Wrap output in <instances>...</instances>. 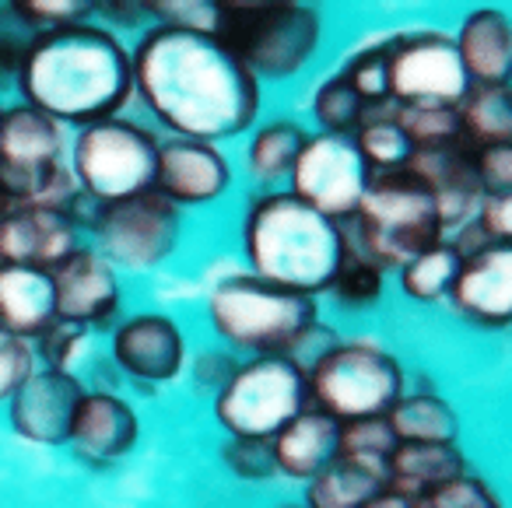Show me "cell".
I'll return each mask as SVG.
<instances>
[{
  "label": "cell",
  "instance_id": "6da1fadb",
  "mask_svg": "<svg viewBox=\"0 0 512 508\" xmlns=\"http://www.w3.org/2000/svg\"><path fill=\"white\" fill-rule=\"evenodd\" d=\"M134 92L172 137L225 141L253 127L260 81L204 32L155 25L130 53Z\"/></svg>",
  "mask_w": 512,
  "mask_h": 508
},
{
  "label": "cell",
  "instance_id": "7a4b0ae2",
  "mask_svg": "<svg viewBox=\"0 0 512 508\" xmlns=\"http://www.w3.org/2000/svg\"><path fill=\"white\" fill-rule=\"evenodd\" d=\"M15 81L22 106L78 130L113 120L134 95L130 50L113 29L92 22L39 32Z\"/></svg>",
  "mask_w": 512,
  "mask_h": 508
},
{
  "label": "cell",
  "instance_id": "3957f363",
  "mask_svg": "<svg viewBox=\"0 0 512 508\" xmlns=\"http://www.w3.org/2000/svg\"><path fill=\"white\" fill-rule=\"evenodd\" d=\"M242 253L249 274L316 298L330 288L348 253V232L341 221L299 204L288 190L264 193L242 221Z\"/></svg>",
  "mask_w": 512,
  "mask_h": 508
},
{
  "label": "cell",
  "instance_id": "277c9868",
  "mask_svg": "<svg viewBox=\"0 0 512 508\" xmlns=\"http://www.w3.org/2000/svg\"><path fill=\"white\" fill-rule=\"evenodd\" d=\"M207 319L228 351L299 358V347L320 330V302L256 274H228L207 295Z\"/></svg>",
  "mask_w": 512,
  "mask_h": 508
},
{
  "label": "cell",
  "instance_id": "5b68a950",
  "mask_svg": "<svg viewBox=\"0 0 512 508\" xmlns=\"http://www.w3.org/2000/svg\"><path fill=\"white\" fill-rule=\"evenodd\" d=\"M211 36L260 78H295L323 43V18L295 0H221Z\"/></svg>",
  "mask_w": 512,
  "mask_h": 508
},
{
  "label": "cell",
  "instance_id": "8992f818",
  "mask_svg": "<svg viewBox=\"0 0 512 508\" xmlns=\"http://www.w3.org/2000/svg\"><path fill=\"white\" fill-rule=\"evenodd\" d=\"M344 225H351L348 246L379 270H400L446 235L432 193L407 169L372 176Z\"/></svg>",
  "mask_w": 512,
  "mask_h": 508
},
{
  "label": "cell",
  "instance_id": "52a82bcc",
  "mask_svg": "<svg viewBox=\"0 0 512 508\" xmlns=\"http://www.w3.org/2000/svg\"><path fill=\"white\" fill-rule=\"evenodd\" d=\"M309 407L337 424L386 417L407 393L404 365L372 340H341L306 365Z\"/></svg>",
  "mask_w": 512,
  "mask_h": 508
},
{
  "label": "cell",
  "instance_id": "ba28073f",
  "mask_svg": "<svg viewBox=\"0 0 512 508\" xmlns=\"http://www.w3.org/2000/svg\"><path fill=\"white\" fill-rule=\"evenodd\" d=\"M306 407V361L292 354H260V358L239 361L232 379L214 393V417L228 438L271 442Z\"/></svg>",
  "mask_w": 512,
  "mask_h": 508
},
{
  "label": "cell",
  "instance_id": "9c48e42d",
  "mask_svg": "<svg viewBox=\"0 0 512 508\" xmlns=\"http://www.w3.org/2000/svg\"><path fill=\"white\" fill-rule=\"evenodd\" d=\"M0 193L11 204L64 207L78 197L64 165V127L32 106L0 109Z\"/></svg>",
  "mask_w": 512,
  "mask_h": 508
},
{
  "label": "cell",
  "instance_id": "30bf717a",
  "mask_svg": "<svg viewBox=\"0 0 512 508\" xmlns=\"http://www.w3.org/2000/svg\"><path fill=\"white\" fill-rule=\"evenodd\" d=\"M158 137L134 120H99L81 127L71 148V179L92 204H120L155 183Z\"/></svg>",
  "mask_w": 512,
  "mask_h": 508
},
{
  "label": "cell",
  "instance_id": "8fae6325",
  "mask_svg": "<svg viewBox=\"0 0 512 508\" xmlns=\"http://www.w3.org/2000/svg\"><path fill=\"white\" fill-rule=\"evenodd\" d=\"M92 232L99 242V253L113 267L155 270L176 253L183 218H179V207L148 190L120 200V204L99 207L92 218Z\"/></svg>",
  "mask_w": 512,
  "mask_h": 508
},
{
  "label": "cell",
  "instance_id": "7c38bea8",
  "mask_svg": "<svg viewBox=\"0 0 512 508\" xmlns=\"http://www.w3.org/2000/svg\"><path fill=\"white\" fill-rule=\"evenodd\" d=\"M372 172L358 158L351 137L334 134H309L302 144L299 158H295L288 183H292V197L299 204L313 207L316 214L334 221H348L355 214L358 200H362L365 186H369Z\"/></svg>",
  "mask_w": 512,
  "mask_h": 508
},
{
  "label": "cell",
  "instance_id": "4fadbf2b",
  "mask_svg": "<svg viewBox=\"0 0 512 508\" xmlns=\"http://www.w3.org/2000/svg\"><path fill=\"white\" fill-rule=\"evenodd\" d=\"M470 78L446 32H407L390 39L393 106H460Z\"/></svg>",
  "mask_w": 512,
  "mask_h": 508
},
{
  "label": "cell",
  "instance_id": "5bb4252c",
  "mask_svg": "<svg viewBox=\"0 0 512 508\" xmlns=\"http://www.w3.org/2000/svg\"><path fill=\"white\" fill-rule=\"evenodd\" d=\"M50 281L60 323L95 330V326H109L116 319V312H120V277H116V267L99 249L78 246L50 270Z\"/></svg>",
  "mask_w": 512,
  "mask_h": 508
},
{
  "label": "cell",
  "instance_id": "9a60e30c",
  "mask_svg": "<svg viewBox=\"0 0 512 508\" xmlns=\"http://www.w3.org/2000/svg\"><path fill=\"white\" fill-rule=\"evenodd\" d=\"M232 186V165L221 155L218 144L169 137L158 141L155 183L151 190L165 197L172 207H207L218 204Z\"/></svg>",
  "mask_w": 512,
  "mask_h": 508
},
{
  "label": "cell",
  "instance_id": "2e32d148",
  "mask_svg": "<svg viewBox=\"0 0 512 508\" xmlns=\"http://www.w3.org/2000/svg\"><path fill=\"white\" fill-rule=\"evenodd\" d=\"M113 361L141 386H165L186 368L183 326L165 312H137L113 330Z\"/></svg>",
  "mask_w": 512,
  "mask_h": 508
},
{
  "label": "cell",
  "instance_id": "e0dca14e",
  "mask_svg": "<svg viewBox=\"0 0 512 508\" xmlns=\"http://www.w3.org/2000/svg\"><path fill=\"white\" fill-rule=\"evenodd\" d=\"M88 389L74 372L36 368L8 400V417L18 438L32 445H67L78 403Z\"/></svg>",
  "mask_w": 512,
  "mask_h": 508
},
{
  "label": "cell",
  "instance_id": "ac0fdd59",
  "mask_svg": "<svg viewBox=\"0 0 512 508\" xmlns=\"http://www.w3.org/2000/svg\"><path fill=\"white\" fill-rule=\"evenodd\" d=\"M78 232L64 207L15 204L0 214V263L53 270L78 249Z\"/></svg>",
  "mask_w": 512,
  "mask_h": 508
},
{
  "label": "cell",
  "instance_id": "d6986e66",
  "mask_svg": "<svg viewBox=\"0 0 512 508\" xmlns=\"http://www.w3.org/2000/svg\"><path fill=\"white\" fill-rule=\"evenodd\" d=\"M449 302L463 319L488 330H502L512 319V246L491 242L463 256L449 288Z\"/></svg>",
  "mask_w": 512,
  "mask_h": 508
},
{
  "label": "cell",
  "instance_id": "ffe728a7",
  "mask_svg": "<svg viewBox=\"0 0 512 508\" xmlns=\"http://www.w3.org/2000/svg\"><path fill=\"white\" fill-rule=\"evenodd\" d=\"M141 438V421L120 393L92 389L81 396L67 445L88 466H113L130 456Z\"/></svg>",
  "mask_w": 512,
  "mask_h": 508
},
{
  "label": "cell",
  "instance_id": "44dd1931",
  "mask_svg": "<svg viewBox=\"0 0 512 508\" xmlns=\"http://www.w3.org/2000/svg\"><path fill=\"white\" fill-rule=\"evenodd\" d=\"M404 169L432 193L442 228L467 225L470 214L477 211V200H481V190H477L474 179V148L467 141L449 144V148L411 151Z\"/></svg>",
  "mask_w": 512,
  "mask_h": 508
},
{
  "label": "cell",
  "instance_id": "7402d4cb",
  "mask_svg": "<svg viewBox=\"0 0 512 508\" xmlns=\"http://www.w3.org/2000/svg\"><path fill=\"white\" fill-rule=\"evenodd\" d=\"M456 57L470 85H509L512 71V22L498 8H477L453 36Z\"/></svg>",
  "mask_w": 512,
  "mask_h": 508
},
{
  "label": "cell",
  "instance_id": "603a6c76",
  "mask_svg": "<svg viewBox=\"0 0 512 508\" xmlns=\"http://www.w3.org/2000/svg\"><path fill=\"white\" fill-rule=\"evenodd\" d=\"M337 435H341V424L334 417L320 414L316 407H306L271 438L274 470L309 484L323 466L334 463Z\"/></svg>",
  "mask_w": 512,
  "mask_h": 508
},
{
  "label": "cell",
  "instance_id": "cb8c5ba5",
  "mask_svg": "<svg viewBox=\"0 0 512 508\" xmlns=\"http://www.w3.org/2000/svg\"><path fill=\"white\" fill-rule=\"evenodd\" d=\"M53 323H57V305H53L50 270L0 263V330L32 344Z\"/></svg>",
  "mask_w": 512,
  "mask_h": 508
},
{
  "label": "cell",
  "instance_id": "d4e9b609",
  "mask_svg": "<svg viewBox=\"0 0 512 508\" xmlns=\"http://www.w3.org/2000/svg\"><path fill=\"white\" fill-rule=\"evenodd\" d=\"M467 473V459L456 442H400L390 459V491L418 505L442 484Z\"/></svg>",
  "mask_w": 512,
  "mask_h": 508
},
{
  "label": "cell",
  "instance_id": "484cf974",
  "mask_svg": "<svg viewBox=\"0 0 512 508\" xmlns=\"http://www.w3.org/2000/svg\"><path fill=\"white\" fill-rule=\"evenodd\" d=\"M460 134L470 148L512 144V99L509 85H470L456 106Z\"/></svg>",
  "mask_w": 512,
  "mask_h": 508
},
{
  "label": "cell",
  "instance_id": "4316f807",
  "mask_svg": "<svg viewBox=\"0 0 512 508\" xmlns=\"http://www.w3.org/2000/svg\"><path fill=\"white\" fill-rule=\"evenodd\" d=\"M386 424L397 442H456L460 438V414L439 393H404Z\"/></svg>",
  "mask_w": 512,
  "mask_h": 508
},
{
  "label": "cell",
  "instance_id": "83f0119b",
  "mask_svg": "<svg viewBox=\"0 0 512 508\" xmlns=\"http://www.w3.org/2000/svg\"><path fill=\"white\" fill-rule=\"evenodd\" d=\"M393 113H397L393 102H383V106H365L362 127L351 134V144H355L358 158H362L365 169H369L372 176L404 169L407 158H411V144H407L404 130L397 127Z\"/></svg>",
  "mask_w": 512,
  "mask_h": 508
},
{
  "label": "cell",
  "instance_id": "f1b7e54d",
  "mask_svg": "<svg viewBox=\"0 0 512 508\" xmlns=\"http://www.w3.org/2000/svg\"><path fill=\"white\" fill-rule=\"evenodd\" d=\"M306 137L309 134L295 120L264 123V127L249 137V148H246L249 176H253L256 183H278V179H288V172H292Z\"/></svg>",
  "mask_w": 512,
  "mask_h": 508
},
{
  "label": "cell",
  "instance_id": "f546056e",
  "mask_svg": "<svg viewBox=\"0 0 512 508\" xmlns=\"http://www.w3.org/2000/svg\"><path fill=\"white\" fill-rule=\"evenodd\" d=\"M386 487L376 473L334 456V463L323 466L306 487V508H362Z\"/></svg>",
  "mask_w": 512,
  "mask_h": 508
},
{
  "label": "cell",
  "instance_id": "4dcf8cb0",
  "mask_svg": "<svg viewBox=\"0 0 512 508\" xmlns=\"http://www.w3.org/2000/svg\"><path fill=\"white\" fill-rule=\"evenodd\" d=\"M397 445L400 442L390 431V424H386V417H369V421L341 424L337 456L362 466V470L376 473L379 480L390 484V459H393V452H397Z\"/></svg>",
  "mask_w": 512,
  "mask_h": 508
},
{
  "label": "cell",
  "instance_id": "1f68e13d",
  "mask_svg": "<svg viewBox=\"0 0 512 508\" xmlns=\"http://www.w3.org/2000/svg\"><path fill=\"white\" fill-rule=\"evenodd\" d=\"M460 260L463 256L456 253L453 242H435L432 249L418 253L411 263L397 270L400 274V291L414 302H439V298L449 295L453 288V277L460 270Z\"/></svg>",
  "mask_w": 512,
  "mask_h": 508
},
{
  "label": "cell",
  "instance_id": "d6a6232c",
  "mask_svg": "<svg viewBox=\"0 0 512 508\" xmlns=\"http://www.w3.org/2000/svg\"><path fill=\"white\" fill-rule=\"evenodd\" d=\"M393 120L404 130L411 151L449 148V144L463 141L456 106H397Z\"/></svg>",
  "mask_w": 512,
  "mask_h": 508
},
{
  "label": "cell",
  "instance_id": "836d02e7",
  "mask_svg": "<svg viewBox=\"0 0 512 508\" xmlns=\"http://www.w3.org/2000/svg\"><path fill=\"white\" fill-rule=\"evenodd\" d=\"M313 116L320 123V134H334V137H351L362 127L365 116V102L358 99L355 88L344 81V74L337 71L334 78H327L313 95Z\"/></svg>",
  "mask_w": 512,
  "mask_h": 508
},
{
  "label": "cell",
  "instance_id": "e575fe53",
  "mask_svg": "<svg viewBox=\"0 0 512 508\" xmlns=\"http://www.w3.org/2000/svg\"><path fill=\"white\" fill-rule=\"evenodd\" d=\"M386 288V270H379L372 260H365L362 253L348 246L341 267H337L334 281H330V295L337 298L348 309H365V305H376L383 298Z\"/></svg>",
  "mask_w": 512,
  "mask_h": 508
},
{
  "label": "cell",
  "instance_id": "d590c367",
  "mask_svg": "<svg viewBox=\"0 0 512 508\" xmlns=\"http://www.w3.org/2000/svg\"><path fill=\"white\" fill-rule=\"evenodd\" d=\"M341 74H344V81L355 88L365 106H383V102H390V39L358 50Z\"/></svg>",
  "mask_w": 512,
  "mask_h": 508
},
{
  "label": "cell",
  "instance_id": "8d00e7d4",
  "mask_svg": "<svg viewBox=\"0 0 512 508\" xmlns=\"http://www.w3.org/2000/svg\"><path fill=\"white\" fill-rule=\"evenodd\" d=\"M418 508H502V498L488 480L474 477V473H460L456 480L442 484L439 491L421 498Z\"/></svg>",
  "mask_w": 512,
  "mask_h": 508
},
{
  "label": "cell",
  "instance_id": "74e56055",
  "mask_svg": "<svg viewBox=\"0 0 512 508\" xmlns=\"http://www.w3.org/2000/svg\"><path fill=\"white\" fill-rule=\"evenodd\" d=\"M11 8L25 18L36 32H50L60 25H74V22H88L99 4L92 0H15Z\"/></svg>",
  "mask_w": 512,
  "mask_h": 508
},
{
  "label": "cell",
  "instance_id": "f35d334b",
  "mask_svg": "<svg viewBox=\"0 0 512 508\" xmlns=\"http://www.w3.org/2000/svg\"><path fill=\"white\" fill-rule=\"evenodd\" d=\"M221 456H225L228 470H232L239 480H249V484H256V480H271L274 473H278L274 470L271 442H267V438H228Z\"/></svg>",
  "mask_w": 512,
  "mask_h": 508
},
{
  "label": "cell",
  "instance_id": "ab89813d",
  "mask_svg": "<svg viewBox=\"0 0 512 508\" xmlns=\"http://www.w3.org/2000/svg\"><path fill=\"white\" fill-rule=\"evenodd\" d=\"M85 337L88 330H81V326L74 323H53L50 330H43L36 337V344H32V351H39V358H43V368H53V372H71L74 358L81 354V347H85Z\"/></svg>",
  "mask_w": 512,
  "mask_h": 508
},
{
  "label": "cell",
  "instance_id": "60d3db41",
  "mask_svg": "<svg viewBox=\"0 0 512 508\" xmlns=\"http://www.w3.org/2000/svg\"><path fill=\"white\" fill-rule=\"evenodd\" d=\"M32 372H36V351L29 340L0 330V403H8Z\"/></svg>",
  "mask_w": 512,
  "mask_h": 508
},
{
  "label": "cell",
  "instance_id": "b9f144b4",
  "mask_svg": "<svg viewBox=\"0 0 512 508\" xmlns=\"http://www.w3.org/2000/svg\"><path fill=\"white\" fill-rule=\"evenodd\" d=\"M39 32L11 4H0V74H18Z\"/></svg>",
  "mask_w": 512,
  "mask_h": 508
},
{
  "label": "cell",
  "instance_id": "7bdbcfd3",
  "mask_svg": "<svg viewBox=\"0 0 512 508\" xmlns=\"http://www.w3.org/2000/svg\"><path fill=\"white\" fill-rule=\"evenodd\" d=\"M474 179H477L481 197L512 193V144L474 148Z\"/></svg>",
  "mask_w": 512,
  "mask_h": 508
},
{
  "label": "cell",
  "instance_id": "ee69618b",
  "mask_svg": "<svg viewBox=\"0 0 512 508\" xmlns=\"http://www.w3.org/2000/svg\"><path fill=\"white\" fill-rule=\"evenodd\" d=\"M474 214H477L474 225L481 228L491 242L512 239V193H502V197H481Z\"/></svg>",
  "mask_w": 512,
  "mask_h": 508
},
{
  "label": "cell",
  "instance_id": "f6af8a7d",
  "mask_svg": "<svg viewBox=\"0 0 512 508\" xmlns=\"http://www.w3.org/2000/svg\"><path fill=\"white\" fill-rule=\"evenodd\" d=\"M235 365H239V361H235L232 351H204V354H197V361H193V379H197V386L218 393V389L232 379Z\"/></svg>",
  "mask_w": 512,
  "mask_h": 508
},
{
  "label": "cell",
  "instance_id": "bcb514c9",
  "mask_svg": "<svg viewBox=\"0 0 512 508\" xmlns=\"http://www.w3.org/2000/svg\"><path fill=\"white\" fill-rule=\"evenodd\" d=\"M362 508H418L411 498H404V494L390 491V487H383V491L376 494V498H369Z\"/></svg>",
  "mask_w": 512,
  "mask_h": 508
},
{
  "label": "cell",
  "instance_id": "7dc6e473",
  "mask_svg": "<svg viewBox=\"0 0 512 508\" xmlns=\"http://www.w3.org/2000/svg\"><path fill=\"white\" fill-rule=\"evenodd\" d=\"M8 207H15V204H11V200H8V197H4V193H0V214L8 211Z\"/></svg>",
  "mask_w": 512,
  "mask_h": 508
},
{
  "label": "cell",
  "instance_id": "c3c4849f",
  "mask_svg": "<svg viewBox=\"0 0 512 508\" xmlns=\"http://www.w3.org/2000/svg\"><path fill=\"white\" fill-rule=\"evenodd\" d=\"M285 508H299V505H285Z\"/></svg>",
  "mask_w": 512,
  "mask_h": 508
}]
</instances>
